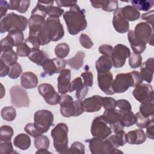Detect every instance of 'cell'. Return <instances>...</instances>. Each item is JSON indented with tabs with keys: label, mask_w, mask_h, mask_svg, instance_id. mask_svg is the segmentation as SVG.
I'll use <instances>...</instances> for the list:
<instances>
[{
	"label": "cell",
	"mask_w": 154,
	"mask_h": 154,
	"mask_svg": "<svg viewBox=\"0 0 154 154\" xmlns=\"http://www.w3.org/2000/svg\"><path fill=\"white\" fill-rule=\"evenodd\" d=\"M85 13V10L81 9L77 4L70 7L69 11L64 13L63 19L70 35H76L86 28L87 22Z\"/></svg>",
	"instance_id": "obj_1"
},
{
	"label": "cell",
	"mask_w": 154,
	"mask_h": 154,
	"mask_svg": "<svg viewBox=\"0 0 154 154\" xmlns=\"http://www.w3.org/2000/svg\"><path fill=\"white\" fill-rule=\"evenodd\" d=\"M142 82L140 72L138 71L119 73L113 81L112 88L115 93H122L127 91L129 87H135Z\"/></svg>",
	"instance_id": "obj_2"
},
{
	"label": "cell",
	"mask_w": 154,
	"mask_h": 154,
	"mask_svg": "<svg viewBox=\"0 0 154 154\" xmlns=\"http://www.w3.org/2000/svg\"><path fill=\"white\" fill-rule=\"evenodd\" d=\"M59 104L60 113L64 117H78L84 111L82 101L81 100L74 101L73 97L69 94H62Z\"/></svg>",
	"instance_id": "obj_3"
},
{
	"label": "cell",
	"mask_w": 154,
	"mask_h": 154,
	"mask_svg": "<svg viewBox=\"0 0 154 154\" xmlns=\"http://www.w3.org/2000/svg\"><path fill=\"white\" fill-rule=\"evenodd\" d=\"M68 126L64 123L57 124L51 131L54 146L55 150L61 154L69 153L68 147Z\"/></svg>",
	"instance_id": "obj_4"
},
{
	"label": "cell",
	"mask_w": 154,
	"mask_h": 154,
	"mask_svg": "<svg viewBox=\"0 0 154 154\" xmlns=\"http://www.w3.org/2000/svg\"><path fill=\"white\" fill-rule=\"evenodd\" d=\"M28 24V20L26 17L14 13H10L6 14L1 19L0 32L4 33L14 29L23 31L26 29Z\"/></svg>",
	"instance_id": "obj_5"
},
{
	"label": "cell",
	"mask_w": 154,
	"mask_h": 154,
	"mask_svg": "<svg viewBox=\"0 0 154 154\" xmlns=\"http://www.w3.org/2000/svg\"><path fill=\"white\" fill-rule=\"evenodd\" d=\"M88 143L90 152L92 154H111L123 153L116 148L112 143L106 138L101 139L94 137L91 139L85 140Z\"/></svg>",
	"instance_id": "obj_6"
},
{
	"label": "cell",
	"mask_w": 154,
	"mask_h": 154,
	"mask_svg": "<svg viewBox=\"0 0 154 154\" xmlns=\"http://www.w3.org/2000/svg\"><path fill=\"white\" fill-rule=\"evenodd\" d=\"M45 28L46 33L51 42L60 40L64 35V28L59 18L48 17L46 19Z\"/></svg>",
	"instance_id": "obj_7"
},
{
	"label": "cell",
	"mask_w": 154,
	"mask_h": 154,
	"mask_svg": "<svg viewBox=\"0 0 154 154\" xmlns=\"http://www.w3.org/2000/svg\"><path fill=\"white\" fill-rule=\"evenodd\" d=\"M34 123L40 132L46 133L53 125L54 115L49 110H38L34 114Z\"/></svg>",
	"instance_id": "obj_8"
},
{
	"label": "cell",
	"mask_w": 154,
	"mask_h": 154,
	"mask_svg": "<svg viewBox=\"0 0 154 154\" xmlns=\"http://www.w3.org/2000/svg\"><path fill=\"white\" fill-rule=\"evenodd\" d=\"M112 132L103 115L95 117L91 123V134L93 137L105 139Z\"/></svg>",
	"instance_id": "obj_9"
},
{
	"label": "cell",
	"mask_w": 154,
	"mask_h": 154,
	"mask_svg": "<svg viewBox=\"0 0 154 154\" xmlns=\"http://www.w3.org/2000/svg\"><path fill=\"white\" fill-rule=\"evenodd\" d=\"M10 99L11 104L17 107H29L30 100L27 91L18 85L13 86L10 90Z\"/></svg>",
	"instance_id": "obj_10"
},
{
	"label": "cell",
	"mask_w": 154,
	"mask_h": 154,
	"mask_svg": "<svg viewBox=\"0 0 154 154\" xmlns=\"http://www.w3.org/2000/svg\"><path fill=\"white\" fill-rule=\"evenodd\" d=\"M67 64V61L64 58H54L46 59L42 64L43 72L40 76L45 78L46 76H52L55 73H60L62 70L64 69Z\"/></svg>",
	"instance_id": "obj_11"
},
{
	"label": "cell",
	"mask_w": 154,
	"mask_h": 154,
	"mask_svg": "<svg viewBox=\"0 0 154 154\" xmlns=\"http://www.w3.org/2000/svg\"><path fill=\"white\" fill-rule=\"evenodd\" d=\"M131 54L129 48L123 44L116 45L112 49L111 59L114 67L118 69L122 67L125 64L127 58Z\"/></svg>",
	"instance_id": "obj_12"
},
{
	"label": "cell",
	"mask_w": 154,
	"mask_h": 154,
	"mask_svg": "<svg viewBox=\"0 0 154 154\" xmlns=\"http://www.w3.org/2000/svg\"><path fill=\"white\" fill-rule=\"evenodd\" d=\"M135 36L141 42L153 45V26L147 22H140L135 27Z\"/></svg>",
	"instance_id": "obj_13"
},
{
	"label": "cell",
	"mask_w": 154,
	"mask_h": 154,
	"mask_svg": "<svg viewBox=\"0 0 154 154\" xmlns=\"http://www.w3.org/2000/svg\"><path fill=\"white\" fill-rule=\"evenodd\" d=\"M132 94L134 98L140 103L153 101V87L149 84H138L135 87Z\"/></svg>",
	"instance_id": "obj_14"
},
{
	"label": "cell",
	"mask_w": 154,
	"mask_h": 154,
	"mask_svg": "<svg viewBox=\"0 0 154 154\" xmlns=\"http://www.w3.org/2000/svg\"><path fill=\"white\" fill-rule=\"evenodd\" d=\"M38 91L48 104L55 105L59 103L61 96L55 91L51 84L48 83L40 84L38 87Z\"/></svg>",
	"instance_id": "obj_15"
},
{
	"label": "cell",
	"mask_w": 154,
	"mask_h": 154,
	"mask_svg": "<svg viewBox=\"0 0 154 154\" xmlns=\"http://www.w3.org/2000/svg\"><path fill=\"white\" fill-rule=\"evenodd\" d=\"M103 116L115 134L123 130L124 126L120 122V116L114 109H105Z\"/></svg>",
	"instance_id": "obj_16"
},
{
	"label": "cell",
	"mask_w": 154,
	"mask_h": 154,
	"mask_svg": "<svg viewBox=\"0 0 154 154\" xmlns=\"http://www.w3.org/2000/svg\"><path fill=\"white\" fill-rule=\"evenodd\" d=\"M113 75L109 71L105 73H97V83L99 88L108 95H112L115 92L112 88Z\"/></svg>",
	"instance_id": "obj_17"
},
{
	"label": "cell",
	"mask_w": 154,
	"mask_h": 154,
	"mask_svg": "<svg viewBox=\"0 0 154 154\" xmlns=\"http://www.w3.org/2000/svg\"><path fill=\"white\" fill-rule=\"evenodd\" d=\"M24 35L23 31L18 29L11 30L7 35L1 40V46H10L17 47L23 42Z\"/></svg>",
	"instance_id": "obj_18"
},
{
	"label": "cell",
	"mask_w": 154,
	"mask_h": 154,
	"mask_svg": "<svg viewBox=\"0 0 154 154\" xmlns=\"http://www.w3.org/2000/svg\"><path fill=\"white\" fill-rule=\"evenodd\" d=\"M112 25L114 29L119 33H125L129 28V22L123 17L122 13V8H118L113 14Z\"/></svg>",
	"instance_id": "obj_19"
},
{
	"label": "cell",
	"mask_w": 154,
	"mask_h": 154,
	"mask_svg": "<svg viewBox=\"0 0 154 154\" xmlns=\"http://www.w3.org/2000/svg\"><path fill=\"white\" fill-rule=\"evenodd\" d=\"M70 79L71 72L69 69H64L62 70L59 74L57 78V88L58 91L64 94L69 91L70 87Z\"/></svg>",
	"instance_id": "obj_20"
},
{
	"label": "cell",
	"mask_w": 154,
	"mask_h": 154,
	"mask_svg": "<svg viewBox=\"0 0 154 154\" xmlns=\"http://www.w3.org/2000/svg\"><path fill=\"white\" fill-rule=\"evenodd\" d=\"M75 90L76 91L75 96L78 100H82L88 94V87L82 82L81 77L76 78L71 82L69 92H73Z\"/></svg>",
	"instance_id": "obj_21"
},
{
	"label": "cell",
	"mask_w": 154,
	"mask_h": 154,
	"mask_svg": "<svg viewBox=\"0 0 154 154\" xmlns=\"http://www.w3.org/2000/svg\"><path fill=\"white\" fill-rule=\"evenodd\" d=\"M82 102L84 111L87 112H97L102 106V97L99 95H93L90 97L85 99Z\"/></svg>",
	"instance_id": "obj_22"
},
{
	"label": "cell",
	"mask_w": 154,
	"mask_h": 154,
	"mask_svg": "<svg viewBox=\"0 0 154 154\" xmlns=\"http://www.w3.org/2000/svg\"><path fill=\"white\" fill-rule=\"evenodd\" d=\"M154 60L153 58L147 59L141 65L140 76L143 81L150 83L153 79L154 73Z\"/></svg>",
	"instance_id": "obj_23"
},
{
	"label": "cell",
	"mask_w": 154,
	"mask_h": 154,
	"mask_svg": "<svg viewBox=\"0 0 154 154\" xmlns=\"http://www.w3.org/2000/svg\"><path fill=\"white\" fill-rule=\"evenodd\" d=\"M1 60L7 65L10 66L17 63L18 55L13 51V47L10 46H1Z\"/></svg>",
	"instance_id": "obj_24"
},
{
	"label": "cell",
	"mask_w": 154,
	"mask_h": 154,
	"mask_svg": "<svg viewBox=\"0 0 154 154\" xmlns=\"http://www.w3.org/2000/svg\"><path fill=\"white\" fill-rule=\"evenodd\" d=\"M21 86L26 89H31L36 87L38 85L37 75L32 72H25L20 77Z\"/></svg>",
	"instance_id": "obj_25"
},
{
	"label": "cell",
	"mask_w": 154,
	"mask_h": 154,
	"mask_svg": "<svg viewBox=\"0 0 154 154\" xmlns=\"http://www.w3.org/2000/svg\"><path fill=\"white\" fill-rule=\"evenodd\" d=\"M146 135L143 130L135 129L126 134L127 143L130 144H141L146 141Z\"/></svg>",
	"instance_id": "obj_26"
},
{
	"label": "cell",
	"mask_w": 154,
	"mask_h": 154,
	"mask_svg": "<svg viewBox=\"0 0 154 154\" xmlns=\"http://www.w3.org/2000/svg\"><path fill=\"white\" fill-rule=\"evenodd\" d=\"M128 38L130 43L131 48L134 53L141 54V53L144 51L146 48V44L137 38L135 36L134 30H130L128 31Z\"/></svg>",
	"instance_id": "obj_27"
},
{
	"label": "cell",
	"mask_w": 154,
	"mask_h": 154,
	"mask_svg": "<svg viewBox=\"0 0 154 154\" xmlns=\"http://www.w3.org/2000/svg\"><path fill=\"white\" fill-rule=\"evenodd\" d=\"M112 66L111 57L102 55L95 62V68L97 73H105L109 72Z\"/></svg>",
	"instance_id": "obj_28"
},
{
	"label": "cell",
	"mask_w": 154,
	"mask_h": 154,
	"mask_svg": "<svg viewBox=\"0 0 154 154\" xmlns=\"http://www.w3.org/2000/svg\"><path fill=\"white\" fill-rule=\"evenodd\" d=\"M28 57L32 62L41 66L44 61L46 59L49 58V56L47 53L39 49H32L31 53Z\"/></svg>",
	"instance_id": "obj_29"
},
{
	"label": "cell",
	"mask_w": 154,
	"mask_h": 154,
	"mask_svg": "<svg viewBox=\"0 0 154 154\" xmlns=\"http://www.w3.org/2000/svg\"><path fill=\"white\" fill-rule=\"evenodd\" d=\"M85 57V54L82 51H79L73 57L69 58L67 61V64L73 69L78 70L82 67Z\"/></svg>",
	"instance_id": "obj_30"
},
{
	"label": "cell",
	"mask_w": 154,
	"mask_h": 154,
	"mask_svg": "<svg viewBox=\"0 0 154 154\" xmlns=\"http://www.w3.org/2000/svg\"><path fill=\"white\" fill-rule=\"evenodd\" d=\"M13 144L16 147L24 150L28 149L31 146L30 137L23 133L18 134L14 139Z\"/></svg>",
	"instance_id": "obj_31"
},
{
	"label": "cell",
	"mask_w": 154,
	"mask_h": 154,
	"mask_svg": "<svg viewBox=\"0 0 154 154\" xmlns=\"http://www.w3.org/2000/svg\"><path fill=\"white\" fill-rule=\"evenodd\" d=\"M29 4L30 1L28 0H11L9 2V9L25 13L29 7Z\"/></svg>",
	"instance_id": "obj_32"
},
{
	"label": "cell",
	"mask_w": 154,
	"mask_h": 154,
	"mask_svg": "<svg viewBox=\"0 0 154 154\" xmlns=\"http://www.w3.org/2000/svg\"><path fill=\"white\" fill-rule=\"evenodd\" d=\"M122 13L123 17L129 21L138 20L140 16V13L132 5H126L122 8Z\"/></svg>",
	"instance_id": "obj_33"
},
{
	"label": "cell",
	"mask_w": 154,
	"mask_h": 154,
	"mask_svg": "<svg viewBox=\"0 0 154 154\" xmlns=\"http://www.w3.org/2000/svg\"><path fill=\"white\" fill-rule=\"evenodd\" d=\"M107 139L116 148L123 146L127 143L126 134L123 131V130L116 133L114 135L109 136Z\"/></svg>",
	"instance_id": "obj_34"
},
{
	"label": "cell",
	"mask_w": 154,
	"mask_h": 154,
	"mask_svg": "<svg viewBox=\"0 0 154 154\" xmlns=\"http://www.w3.org/2000/svg\"><path fill=\"white\" fill-rule=\"evenodd\" d=\"M120 122L124 127H129L134 125L136 122L135 114L131 111H125L119 114Z\"/></svg>",
	"instance_id": "obj_35"
},
{
	"label": "cell",
	"mask_w": 154,
	"mask_h": 154,
	"mask_svg": "<svg viewBox=\"0 0 154 154\" xmlns=\"http://www.w3.org/2000/svg\"><path fill=\"white\" fill-rule=\"evenodd\" d=\"M132 6L135 8L137 10L148 11L153 7L154 1L153 0H133L131 1Z\"/></svg>",
	"instance_id": "obj_36"
},
{
	"label": "cell",
	"mask_w": 154,
	"mask_h": 154,
	"mask_svg": "<svg viewBox=\"0 0 154 154\" xmlns=\"http://www.w3.org/2000/svg\"><path fill=\"white\" fill-rule=\"evenodd\" d=\"M139 112L146 117H153V101L141 103Z\"/></svg>",
	"instance_id": "obj_37"
},
{
	"label": "cell",
	"mask_w": 154,
	"mask_h": 154,
	"mask_svg": "<svg viewBox=\"0 0 154 154\" xmlns=\"http://www.w3.org/2000/svg\"><path fill=\"white\" fill-rule=\"evenodd\" d=\"M1 115L4 120L11 122L16 117V111L13 106H5L1 109Z\"/></svg>",
	"instance_id": "obj_38"
},
{
	"label": "cell",
	"mask_w": 154,
	"mask_h": 154,
	"mask_svg": "<svg viewBox=\"0 0 154 154\" xmlns=\"http://www.w3.org/2000/svg\"><path fill=\"white\" fill-rule=\"evenodd\" d=\"M54 52L57 58H64L68 55L70 52V48L66 43H60L55 46Z\"/></svg>",
	"instance_id": "obj_39"
},
{
	"label": "cell",
	"mask_w": 154,
	"mask_h": 154,
	"mask_svg": "<svg viewBox=\"0 0 154 154\" xmlns=\"http://www.w3.org/2000/svg\"><path fill=\"white\" fill-rule=\"evenodd\" d=\"M14 132L13 128L8 125H2L0 128V141H11Z\"/></svg>",
	"instance_id": "obj_40"
},
{
	"label": "cell",
	"mask_w": 154,
	"mask_h": 154,
	"mask_svg": "<svg viewBox=\"0 0 154 154\" xmlns=\"http://www.w3.org/2000/svg\"><path fill=\"white\" fill-rule=\"evenodd\" d=\"M50 141L48 137L44 135H40L34 140V146L37 149H48L49 147Z\"/></svg>",
	"instance_id": "obj_41"
},
{
	"label": "cell",
	"mask_w": 154,
	"mask_h": 154,
	"mask_svg": "<svg viewBox=\"0 0 154 154\" xmlns=\"http://www.w3.org/2000/svg\"><path fill=\"white\" fill-rule=\"evenodd\" d=\"M114 109L120 114L125 111H131L132 107L128 100L126 99H119L116 102Z\"/></svg>",
	"instance_id": "obj_42"
},
{
	"label": "cell",
	"mask_w": 154,
	"mask_h": 154,
	"mask_svg": "<svg viewBox=\"0 0 154 154\" xmlns=\"http://www.w3.org/2000/svg\"><path fill=\"white\" fill-rule=\"evenodd\" d=\"M136 117V125L137 126L141 128H146L151 122L152 120H153V118H150V117H146L144 116H143L139 111L137 112L135 114Z\"/></svg>",
	"instance_id": "obj_43"
},
{
	"label": "cell",
	"mask_w": 154,
	"mask_h": 154,
	"mask_svg": "<svg viewBox=\"0 0 154 154\" xmlns=\"http://www.w3.org/2000/svg\"><path fill=\"white\" fill-rule=\"evenodd\" d=\"M46 13L49 17L59 18L64 14V10L60 7L54 6L52 4L46 5Z\"/></svg>",
	"instance_id": "obj_44"
},
{
	"label": "cell",
	"mask_w": 154,
	"mask_h": 154,
	"mask_svg": "<svg viewBox=\"0 0 154 154\" xmlns=\"http://www.w3.org/2000/svg\"><path fill=\"white\" fill-rule=\"evenodd\" d=\"M142 64V56L140 54L131 53L129 57V65L132 69H136Z\"/></svg>",
	"instance_id": "obj_45"
},
{
	"label": "cell",
	"mask_w": 154,
	"mask_h": 154,
	"mask_svg": "<svg viewBox=\"0 0 154 154\" xmlns=\"http://www.w3.org/2000/svg\"><path fill=\"white\" fill-rule=\"evenodd\" d=\"M10 67V71L8 73V76L11 79H17L18 77L20 76V75L22 73V69L21 66L17 63H16L11 66Z\"/></svg>",
	"instance_id": "obj_46"
},
{
	"label": "cell",
	"mask_w": 154,
	"mask_h": 154,
	"mask_svg": "<svg viewBox=\"0 0 154 154\" xmlns=\"http://www.w3.org/2000/svg\"><path fill=\"white\" fill-rule=\"evenodd\" d=\"M119 7L118 1L115 0H105L103 1V3L102 8L103 11L107 12L115 11Z\"/></svg>",
	"instance_id": "obj_47"
},
{
	"label": "cell",
	"mask_w": 154,
	"mask_h": 154,
	"mask_svg": "<svg viewBox=\"0 0 154 154\" xmlns=\"http://www.w3.org/2000/svg\"><path fill=\"white\" fill-rule=\"evenodd\" d=\"M31 48L25 42H23L16 48L17 55L20 57H28L31 53Z\"/></svg>",
	"instance_id": "obj_48"
},
{
	"label": "cell",
	"mask_w": 154,
	"mask_h": 154,
	"mask_svg": "<svg viewBox=\"0 0 154 154\" xmlns=\"http://www.w3.org/2000/svg\"><path fill=\"white\" fill-rule=\"evenodd\" d=\"M69 153L84 154L85 153L84 145L79 141H75L73 143L69 149Z\"/></svg>",
	"instance_id": "obj_49"
},
{
	"label": "cell",
	"mask_w": 154,
	"mask_h": 154,
	"mask_svg": "<svg viewBox=\"0 0 154 154\" xmlns=\"http://www.w3.org/2000/svg\"><path fill=\"white\" fill-rule=\"evenodd\" d=\"M24 129H25V131L28 134H29V135H31V137H32L34 138H36L38 136L42 134L37 129V128H36V126H35L34 123H27L25 125V126L24 128Z\"/></svg>",
	"instance_id": "obj_50"
},
{
	"label": "cell",
	"mask_w": 154,
	"mask_h": 154,
	"mask_svg": "<svg viewBox=\"0 0 154 154\" xmlns=\"http://www.w3.org/2000/svg\"><path fill=\"white\" fill-rule=\"evenodd\" d=\"M14 152L11 141H1L0 153L1 154H11Z\"/></svg>",
	"instance_id": "obj_51"
},
{
	"label": "cell",
	"mask_w": 154,
	"mask_h": 154,
	"mask_svg": "<svg viewBox=\"0 0 154 154\" xmlns=\"http://www.w3.org/2000/svg\"><path fill=\"white\" fill-rule=\"evenodd\" d=\"M81 45L86 49H90L93 46V42L90 37L85 34H81L79 37Z\"/></svg>",
	"instance_id": "obj_52"
},
{
	"label": "cell",
	"mask_w": 154,
	"mask_h": 154,
	"mask_svg": "<svg viewBox=\"0 0 154 154\" xmlns=\"http://www.w3.org/2000/svg\"><path fill=\"white\" fill-rule=\"evenodd\" d=\"M81 77L83 79L84 83L87 87H91L93 85V73L90 72L88 70H85V72H82L81 75Z\"/></svg>",
	"instance_id": "obj_53"
},
{
	"label": "cell",
	"mask_w": 154,
	"mask_h": 154,
	"mask_svg": "<svg viewBox=\"0 0 154 154\" xmlns=\"http://www.w3.org/2000/svg\"><path fill=\"white\" fill-rule=\"evenodd\" d=\"M116 100L111 97H102V106L105 109H114Z\"/></svg>",
	"instance_id": "obj_54"
},
{
	"label": "cell",
	"mask_w": 154,
	"mask_h": 154,
	"mask_svg": "<svg viewBox=\"0 0 154 154\" xmlns=\"http://www.w3.org/2000/svg\"><path fill=\"white\" fill-rule=\"evenodd\" d=\"M113 47L109 45H102L99 48V51L103 55L111 57Z\"/></svg>",
	"instance_id": "obj_55"
},
{
	"label": "cell",
	"mask_w": 154,
	"mask_h": 154,
	"mask_svg": "<svg viewBox=\"0 0 154 154\" xmlns=\"http://www.w3.org/2000/svg\"><path fill=\"white\" fill-rule=\"evenodd\" d=\"M141 18L142 20L146 21V22L149 23L153 26V10H151L146 13L142 14Z\"/></svg>",
	"instance_id": "obj_56"
},
{
	"label": "cell",
	"mask_w": 154,
	"mask_h": 154,
	"mask_svg": "<svg viewBox=\"0 0 154 154\" xmlns=\"http://www.w3.org/2000/svg\"><path fill=\"white\" fill-rule=\"evenodd\" d=\"M9 9V3L6 1H0V17L2 18Z\"/></svg>",
	"instance_id": "obj_57"
},
{
	"label": "cell",
	"mask_w": 154,
	"mask_h": 154,
	"mask_svg": "<svg viewBox=\"0 0 154 154\" xmlns=\"http://www.w3.org/2000/svg\"><path fill=\"white\" fill-rule=\"evenodd\" d=\"M10 71L9 66L4 63L1 60H0V76L4 77L8 75Z\"/></svg>",
	"instance_id": "obj_58"
},
{
	"label": "cell",
	"mask_w": 154,
	"mask_h": 154,
	"mask_svg": "<svg viewBox=\"0 0 154 154\" xmlns=\"http://www.w3.org/2000/svg\"><path fill=\"white\" fill-rule=\"evenodd\" d=\"M57 7H70L75 4H77V1H55Z\"/></svg>",
	"instance_id": "obj_59"
},
{
	"label": "cell",
	"mask_w": 154,
	"mask_h": 154,
	"mask_svg": "<svg viewBox=\"0 0 154 154\" xmlns=\"http://www.w3.org/2000/svg\"><path fill=\"white\" fill-rule=\"evenodd\" d=\"M153 120L151 121L150 124L146 128V135L148 138H150L151 140H153V136H154V130H153Z\"/></svg>",
	"instance_id": "obj_60"
},
{
	"label": "cell",
	"mask_w": 154,
	"mask_h": 154,
	"mask_svg": "<svg viewBox=\"0 0 154 154\" xmlns=\"http://www.w3.org/2000/svg\"><path fill=\"white\" fill-rule=\"evenodd\" d=\"M90 3L91 5L95 8H99L102 7L103 1L100 0V1H90Z\"/></svg>",
	"instance_id": "obj_61"
},
{
	"label": "cell",
	"mask_w": 154,
	"mask_h": 154,
	"mask_svg": "<svg viewBox=\"0 0 154 154\" xmlns=\"http://www.w3.org/2000/svg\"><path fill=\"white\" fill-rule=\"evenodd\" d=\"M51 153L50 152H49L48 150V149H38V150L36 152V153L38 154V153Z\"/></svg>",
	"instance_id": "obj_62"
},
{
	"label": "cell",
	"mask_w": 154,
	"mask_h": 154,
	"mask_svg": "<svg viewBox=\"0 0 154 154\" xmlns=\"http://www.w3.org/2000/svg\"><path fill=\"white\" fill-rule=\"evenodd\" d=\"M1 99H2V98L4 97V94H5V89H4V86H3V85H2V84H1Z\"/></svg>",
	"instance_id": "obj_63"
}]
</instances>
